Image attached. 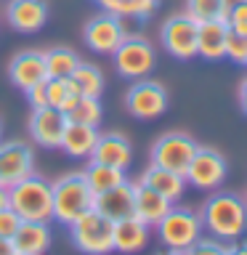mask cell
<instances>
[{
  "mask_svg": "<svg viewBox=\"0 0 247 255\" xmlns=\"http://www.w3.org/2000/svg\"><path fill=\"white\" fill-rule=\"evenodd\" d=\"M199 218H202V229H207L210 237L221 242H237L247 231V205L242 197L221 191V194L207 197Z\"/></svg>",
  "mask_w": 247,
  "mask_h": 255,
  "instance_id": "6da1fadb",
  "label": "cell"
},
{
  "mask_svg": "<svg viewBox=\"0 0 247 255\" xmlns=\"http://www.w3.org/2000/svg\"><path fill=\"white\" fill-rule=\"evenodd\" d=\"M141 183H146L149 189L157 191V194L170 199L173 205L178 202V199L183 197V191H186V178H183L181 173L165 170V167H159V165H149L141 175Z\"/></svg>",
  "mask_w": 247,
  "mask_h": 255,
  "instance_id": "7402d4cb",
  "label": "cell"
},
{
  "mask_svg": "<svg viewBox=\"0 0 247 255\" xmlns=\"http://www.w3.org/2000/svg\"><path fill=\"white\" fill-rule=\"evenodd\" d=\"M8 77L16 88H21L24 93L29 88H35L37 83L48 80V69H45V53L43 51H21L16 53L11 64H8Z\"/></svg>",
  "mask_w": 247,
  "mask_h": 255,
  "instance_id": "5bb4252c",
  "label": "cell"
},
{
  "mask_svg": "<svg viewBox=\"0 0 247 255\" xmlns=\"http://www.w3.org/2000/svg\"><path fill=\"white\" fill-rule=\"evenodd\" d=\"M91 162H101V165H109V167L127 170L130 162H133V146L123 133H115V130L112 133H99L96 146L91 151Z\"/></svg>",
  "mask_w": 247,
  "mask_h": 255,
  "instance_id": "9a60e30c",
  "label": "cell"
},
{
  "mask_svg": "<svg viewBox=\"0 0 247 255\" xmlns=\"http://www.w3.org/2000/svg\"><path fill=\"white\" fill-rule=\"evenodd\" d=\"M51 226L45 221H21V226L11 237L13 250L21 255H45L51 250Z\"/></svg>",
  "mask_w": 247,
  "mask_h": 255,
  "instance_id": "e0dca14e",
  "label": "cell"
},
{
  "mask_svg": "<svg viewBox=\"0 0 247 255\" xmlns=\"http://www.w3.org/2000/svg\"><path fill=\"white\" fill-rule=\"evenodd\" d=\"M239 3H247V0H226L229 8H234V5H239Z\"/></svg>",
  "mask_w": 247,
  "mask_h": 255,
  "instance_id": "ab89813d",
  "label": "cell"
},
{
  "mask_svg": "<svg viewBox=\"0 0 247 255\" xmlns=\"http://www.w3.org/2000/svg\"><path fill=\"white\" fill-rule=\"evenodd\" d=\"M165 51L181 61H189L197 56V21L189 13H175L162 24L159 32Z\"/></svg>",
  "mask_w": 247,
  "mask_h": 255,
  "instance_id": "8fae6325",
  "label": "cell"
},
{
  "mask_svg": "<svg viewBox=\"0 0 247 255\" xmlns=\"http://www.w3.org/2000/svg\"><path fill=\"white\" fill-rule=\"evenodd\" d=\"M5 205H8V189H5V186H0V210H3Z\"/></svg>",
  "mask_w": 247,
  "mask_h": 255,
  "instance_id": "f35d334b",
  "label": "cell"
},
{
  "mask_svg": "<svg viewBox=\"0 0 247 255\" xmlns=\"http://www.w3.org/2000/svg\"><path fill=\"white\" fill-rule=\"evenodd\" d=\"M229 255H247V242H242V245L231 242L229 245Z\"/></svg>",
  "mask_w": 247,
  "mask_h": 255,
  "instance_id": "74e56055",
  "label": "cell"
},
{
  "mask_svg": "<svg viewBox=\"0 0 247 255\" xmlns=\"http://www.w3.org/2000/svg\"><path fill=\"white\" fill-rule=\"evenodd\" d=\"M226 24H229L231 32H239V35L247 37V3H239L234 8H229Z\"/></svg>",
  "mask_w": 247,
  "mask_h": 255,
  "instance_id": "d6a6232c",
  "label": "cell"
},
{
  "mask_svg": "<svg viewBox=\"0 0 247 255\" xmlns=\"http://www.w3.org/2000/svg\"><path fill=\"white\" fill-rule=\"evenodd\" d=\"M35 173V151L27 141H0V186L11 189Z\"/></svg>",
  "mask_w": 247,
  "mask_h": 255,
  "instance_id": "9c48e42d",
  "label": "cell"
},
{
  "mask_svg": "<svg viewBox=\"0 0 247 255\" xmlns=\"http://www.w3.org/2000/svg\"><path fill=\"white\" fill-rule=\"evenodd\" d=\"M165 255H183V253H178V250H167Z\"/></svg>",
  "mask_w": 247,
  "mask_h": 255,
  "instance_id": "60d3db41",
  "label": "cell"
},
{
  "mask_svg": "<svg viewBox=\"0 0 247 255\" xmlns=\"http://www.w3.org/2000/svg\"><path fill=\"white\" fill-rule=\"evenodd\" d=\"M239 107H242V112L247 115V77L242 80V85H239Z\"/></svg>",
  "mask_w": 247,
  "mask_h": 255,
  "instance_id": "d590c367",
  "label": "cell"
},
{
  "mask_svg": "<svg viewBox=\"0 0 247 255\" xmlns=\"http://www.w3.org/2000/svg\"><path fill=\"white\" fill-rule=\"evenodd\" d=\"M13 245H11V239L8 237H0V255H13Z\"/></svg>",
  "mask_w": 247,
  "mask_h": 255,
  "instance_id": "8d00e7d4",
  "label": "cell"
},
{
  "mask_svg": "<svg viewBox=\"0 0 247 255\" xmlns=\"http://www.w3.org/2000/svg\"><path fill=\"white\" fill-rule=\"evenodd\" d=\"M93 210L107 215L109 221H123L127 215H133V183L123 181V183H117V186L96 194Z\"/></svg>",
  "mask_w": 247,
  "mask_h": 255,
  "instance_id": "ac0fdd59",
  "label": "cell"
},
{
  "mask_svg": "<svg viewBox=\"0 0 247 255\" xmlns=\"http://www.w3.org/2000/svg\"><path fill=\"white\" fill-rule=\"evenodd\" d=\"M173 202L165 199L162 194H157L154 189H149L146 183H133V215L138 221H143L146 226H157L159 221L170 213Z\"/></svg>",
  "mask_w": 247,
  "mask_h": 255,
  "instance_id": "2e32d148",
  "label": "cell"
},
{
  "mask_svg": "<svg viewBox=\"0 0 247 255\" xmlns=\"http://www.w3.org/2000/svg\"><path fill=\"white\" fill-rule=\"evenodd\" d=\"M149 242V226L143 221H138L135 215H127L123 221H115V250L133 255L143 250Z\"/></svg>",
  "mask_w": 247,
  "mask_h": 255,
  "instance_id": "44dd1931",
  "label": "cell"
},
{
  "mask_svg": "<svg viewBox=\"0 0 247 255\" xmlns=\"http://www.w3.org/2000/svg\"><path fill=\"white\" fill-rule=\"evenodd\" d=\"M112 56H115L117 72L127 80H141L154 69V48L146 37L125 35V40L117 45V51Z\"/></svg>",
  "mask_w": 247,
  "mask_h": 255,
  "instance_id": "52a82bcc",
  "label": "cell"
},
{
  "mask_svg": "<svg viewBox=\"0 0 247 255\" xmlns=\"http://www.w3.org/2000/svg\"><path fill=\"white\" fill-rule=\"evenodd\" d=\"M125 35H127L125 32V19H120V16H115V13H107V11L93 16L83 29L85 45L96 53H107V56H112L117 51V45L125 40Z\"/></svg>",
  "mask_w": 247,
  "mask_h": 255,
  "instance_id": "7c38bea8",
  "label": "cell"
},
{
  "mask_svg": "<svg viewBox=\"0 0 247 255\" xmlns=\"http://www.w3.org/2000/svg\"><path fill=\"white\" fill-rule=\"evenodd\" d=\"M226 173H229V165H226V157L221 151L199 146L194 151V157H191L183 178L199 191H215L223 183V178H226Z\"/></svg>",
  "mask_w": 247,
  "mask_h": 255,
  "instance_id": "ba28073f",
  "label": "cell"
},
{
  "mask_svg": "<svg viewBox=\"0 0 247 255\" xmlns=\"http://www.w3.org/2000/svg\"><path fill=\"white\" fill-rule=\"evenodd\" d=\"M125 109L138 120H154L167 109V91L154 80H135L125 93Z\"/></svg>",
  "mask_w": 247,
  "mask_h": 255,
  "instance_id": "30bf717a",
  "label": "cell"
},
{
  "mask_svg": "<svg viewBox=\"0 0 247 255\" xmlns=\"http://www.w3.org/2000/svg\"><path fill=\"white\" fill-rule=\"evenodd\" d=\"M101 5V11L115 13L120 19H149L157 11L159 0H93Z\"/></svg>",
  "mask_w": 247,
  "mask_h": 255,
  "instance_id": "cb8c5ba5",
  "label": "cell"
},
{
  "mask_svg": "<svg viewBox=\"0 0 247 255\" xmlns=\"http://www.w3.org/2000/svg\"><path fill=\"white\" fill-rule=\"evenodd\" d=\"M226 59H231L234 64H247V37L245 35L229 29V37H226Z\"/></svg>",
  "mask_w": 247,
  "mask_h": 255,
  "instance_id": "1f68e13d",
  "label": "cell"
},
{
  "mask_svg": "<svg viewBox=\"0 0 247 255\" xmlns=\"http://www.w3.org/2000/svg\"><path fill=\"white\" fill-rule=\"evenodd\" d=\"M64 128H67V115L61 109L43 107V109H32L29 117V135L37 146L43 149H59Z\"/></svg>",
  "mask_w": 247,
  "mask_h": 255,
  "instance_id": "4fadbf2b",
  "label": "cell"
},
{
  "mask_svg": "<svg viewBox=\"0 0 247 255\" xmlns=\"http://www.w3.org/2000/svg\"><path fill=\"white\" fill-rule=\"evenodd\" d=\"M186 13L199 21H226L229 5L226 0H186Z\"/></svg>",
  "mask_w": 247,
  "mask_h": 255,
  "instance_id": "f1b7e54d",
  "label": "cell"
},
{
  "mask_svg": "<svg viewBox=\"0 0 247 255\" xmlns=\"http://www.w3.org/2000/svg\"><path fill=\"white\" fill-rule=\"evenodd\" d=\"M8 207L19 215L21 221H51L53 218V194L51 181L43 175H27L24 181L13 183L8 189Z\"/></svg>",
  "mask_w": 247,
  "mask_h": 255,
  "instance_id": "7a4b0ae2",
  "label": "cell"
},
{
  "mask_svg": "<svg viewBox=\"0 0 247 255\" xmlns=\"http://www.w3.org/2000/svg\"><path fill=\"white\" fill-rule=\"evenodd\" d=\"M72 242L85 255H109L115 250V221L99 210H88L75 223H69Z\"/></svg>",
  "mask_w": 247,
  "mask_h": 255,
  "instance_id": "277c9868",
  "label": "cell"
},
{
  "mask_svg": "<svg viewBox=\"0 0 247 255\" xmlns=\"http://www.w3.org/2000/svg\"><path fill=\"white\" fill-rule=\"evenodd\" d=\"M67 80H69L72 91L80 93V96H93V99H99L101 91H104V75H101L99 67H93V64L80 61Z\"/></svg>",
  "mask_w": 247,
  "mask_h": 255,
  "instance_id": "d4e9b609",
  "label": "cell"
},
{
  "mask_svg": "<svg viewBox=\"0 0 247 255\" xmlns=\"http://www.w3.org/2000/svg\"><path fill=\"white\" fill-rule=\"evenodd\" d=\"M27 101H29L32 109L48 107V88H45V83H37L35 88H29V91H27Z\"/></svg>",
  "mask_w": 247,
  "mask_h": 255,
  "instance_id": "e575fe53",
  "label": "cell"
},
{
  "mask_svg": "<svg viewBox=\"0 0 247 255\" xmlns=\"http://www.w3.org/2000/svg\"><path fill=\"white\" fill-rule=\"evenodd\" d=\"M13 255H21V253H13Z\"/></svg>",
  "mask_w": 247,
  "mask_h": 255,
  "instance_id": "ee69618b",
  "label": "cell"
},
{
  "mask_svg": "<svg viewBox=\"0 0 247 255\" xmlns=\"http://www.w3.org/2000/svg\"><path fill=\"white\" fill-rule=\"evenodd\" d=\"M88 186H91L93 194H101V191H107L112 186H117V183L127 181L125 178V170H120V167H109V165H101V162H91L83 170Z\"/></svg>",
  "mask_w": 247,
  "mask_h": 255,
  "instance_id": "484cf974",
  "label": "cell"
},
{
  "mask_svg": "<svg viewBox=\"0 0 247 255\" xmlns=\"http://www.w3.org/2000/svg\"><path fill=\"white\" fill-rule=\"evenodd\" d=\"M64 115H67V123H80V125L99 128L104 112H101L99 99H93V96H77V99L72 101V107L64 112Z\"/></svg>",
  "mask_w": 247,
  "mask_h": 255,
  "instance_id": "83f0119b",
  "label": "cell"
},
{
  "mask_svg": "<svg viewBox=\"0 0 247 255\" xmlns=\"http://www.w3.org/2000/svg\"><path fill=\"white\" fill-rule=\"evenodd\" d=\"M45 53V69H48V77H69L75 67L80 64V56L67 45H56L51 51H43Z\"/></svg>",
  "mask_w": 247,
  "mask_h": 255,
  "instance_id": "4316f807",
  "label": "cell"
},
{
  "mask_svg": "<svg viewBox=\"0 0 247 255\" xmlns=\"http://www.w3.org/2000/svg\"><path fill=\"white\" fill-rule=\"evenodd\" d=\"M45 88H48V107L61 109V112H67L72 107V101L80 96V93L72 91V85H69L67 77H48Z\"/></svg>",
  "mask_w": 247,
  "mask_h": 255,
  "instance_id": "f546056e",
  "label": "cell"
},
{
  "mask_svg": "<svg viewBox=\"0 0 247 255\" xmlns=\"http://www.w3.org/2000/svg\"><path fill=\"white\" fill-rule=\"evenodd\" d=\"M19 226H21V218L5 205L3 210H0V237H8V239H11Z\"/></svg>",
  "mask_w": 247,
  "mask_h": 255,
  "instance_id": "836d02e7",
  "label": "cell"
},
{
  "mask_svg": "<svg viewBox=\"0 0 247 255\" xmlns=\"http://www.w3.org/2000/svg\"><path fill=\"white\" fill-rule=\"evenodd\" d=\"M0 138H3V120H0Z\"/></svg>",
  "mask_w": 247,
  "mask_h": 255,
  "instance_id": "b9f144b4",
  "label": "cell"
},
{
  "mask_svg": "<svg viewBox=\"0 0 247 255\" xmlns=\"http://www.w3.org/2000/svg\"><path fill=\"white\" fill-rule=\"evenodd\" d=\"M245 205H247V194H245Z\"/></svg>",
  "mask_w": 247,
  "mask_h": 255,
  "instance_id": "7bdbcfd3",
  "label": "cell"
},
{
  "mask_svg": "<svg viewBox=\"0 0 247 255\" xmlns=\"http://www.w3.org/2000/svg\"><path fill=\"white\" fill-rule=\"evenodd\" d=\"M197 149H199V143L191 138L189 133L170 130V133L159 135L154 141V146H151V165H159V167H165V170H173V173L183 175Z\"/></svg>",
  "mask_w": 247,
  "mask_h": 255,
  "instance_id": "8992f818",
  "label": "cell"
},
{
  "mask_svg": "<svg viewBox=\"0 0 247 255\" xmlns=\"http://www.w3.org/2000/svg\"><path fill=\"white\" fill-rule=\"evenodd\" d=\"M226 37H229L226 21H199L197 24V56H202L207 61L226 59Z\"/></svg>",
  "mask_w": 247,
  "mask_h": 255,
  "instance_id": "ffe728a7",
  "label": "cell"
},
{
  "mask_svg": "<svg viewBox=\"0 0 247 255\" xmlns=\"http://www.w3.org/2000/svg\"><path fill=\"white\" fill-rule=\"evenodd\" d=\"M8 21L19 32H37L48 21L45 0H11L8 3Z\"/></svg>",
  "mask_w": 247,
  "mask_h": 255,
  "instance_id": "d6986e66",
  "label": "cell"
},
{
  "mask_svg": "<svg viewBox=\"0 0 247 255\" xmlns=\"http://www.w3.org/2000/svg\"><path fill=\"white\" fill-rule=\"evenodd\" d=\"M245 67H247V64H245Z\"/></svg>",
  "mask_w": 247,
  "mask_h": 255,
  "instance_id": "f6af8a7d",
  "label": "cell"
},
{
  "mask_svg": "<svg viewBox=\"0 0 247 255\" xmlns=\"http://www.w3.org/2000/svg\"><path fill=\"white\" fill-rule=\"evenodd\" d=\"M157 234L167 250H189L202 237V218L186 207H170V213L157 223Z\"/></svg>",
  "mask_w": 247,
  "mask_h": 255,
  "instance_id": "5b68a950",
  "label": "cell"
},
{
  "mask_svg": "<svg viewBox=\"0 0 247 255\" xmlns=\"http://www.w3.org/2000/svg\"><path fill=\"white\" fill-rule=\"evenodd\" d=\"M51 194H53V218L67 223V226L75 223L88 210H93V202H96V194L88 186L83 170L56 178L51 183Z\"/></svg>",
  "mask_w": 247,
  "mask_h": 255,
  "instance_id": "3957f363",
  "label": "cell"
},
{
  "mask_svg": "<svg viewBox=\"0 0 247 255\" xmlns=\"http://www.w3.org/2000/svg\"><path fill=\"white\" fill-rule=\"evenodd\" d=\"M96 138H99V130H96L93 125L67 123L59 149H64L69 157H91V151L96 146Z\"/></svg>",
  "mask_w": 247,
  "mask_h": 255,
  "instance_id": "603a6c76",
  "label": "cell"
},
{
  "mask_svg": "<svg viewBox=\"0 0 247 255\" xmlns=\"http://www.w3.org/2000/svg\"><path fill=\"white\" fill-rule=\"evenodd\" d=\"M183 255H229V245L215 237H199L189 250H183Z\"/></svg>",
  "mask_w": 247,
  "mask_h": 255,
  "instance_id": "4dcf8cb0",
  "label": "cell"
}]
</instances>
